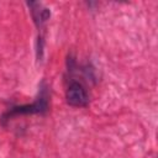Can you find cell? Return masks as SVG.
<instances>
[{
  "instance_id": "obj_2",
  "label": "cell",
  "mask_w": 158,
  "mask_h": 158,
  "mask_svg": "<svg viewBox=\"0 0 158 158\" xmlns=\"http://www.w3.org/2000/svg\"><path fill=\"white\" fill-rule=\"evenodd\" d=\"M65 99L70 106H75V107L86 106L89 102L88 91L80 81H72L68 85L65 91Z\"/></svg>"
},
{
  "instance_id": "obj_1",
  "label": "cell",
  "mask_w": 158,
  "mask_h": 158,
  "mask_svg": "<svg viewBox=\"0 0 158 158\" xmlns=\"http://www.w3.org/2000/svg\"><path fill=\"white\" fill-rule=\"evenodd\" d=\"M48 110V94H47V88L43 86L41 89V93L36 101H33L31 105H21V106H15L6 111L2 115V121H9L10 118L19 116V115H32V114H43Z\"/></svg>"
},
{
  "instance_id": "obj_3",
  "label": "cell",
  "mask_w": 158,
  "mask_h": 158,
  "mask_svg": "<svg viewBox=\"0 0 158 158\" xmlns=\"http://www.w3.org/2000/svg\"><path fill=\"white\" fill-rule=\"evenodd\" d=\"M28 6L32 7L31 12H32V17L35 20V23L38 26V28H42L43 27V23L48 20V17L51 15L49 10L42 7V5L38 4V2H30Z\"/></svg>"
}]
</instances>
